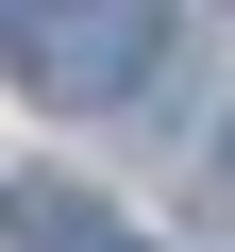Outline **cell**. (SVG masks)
I'll use <instances>...</instances> for the list:
<instances>
[{"instance_id":"6da1fadb","label":"cell","mask_w":235,"mask_h":252,"mask_svg":"<svg viewBox=\"0 0 235 252\" xmlns=\"http://www.w3.org/2000/svg\"><path fill=\"white\" fill-rule=\"evenodd\" d=\"M151 51H168V17H151V0H84V17H0V67H17L34 101H135L151 84Z\"/></svg>"},{"instance_id":"7a4b0ae2","label":"cell","mask_w":235,"mask_h":252,"mask_svg":"<svg viewBox=\"0 0 235 252\" xmlns=\"http://www.w3.org/2000/svg\"><path fill=\"white\" fill-rule=\"evenodd\" d=\"M0 235H17V252H118V219L67 202V185H17V202H0Z\"/></svg>"},{"instance_id":"3957f363","label":"cell","mask_w":235,"mask_h":252,"mask_svg":"<svg viewBox=\"0 0 235 252\" xmlns=\"http://www.w3.org/2000/svg\"><path fill=\"white\" fill-rule=\"evenodd\" d=\"M218 185H235V135H218Z\"/></svg>"},{"instance_id":"277c9868","label":"cell","mask_w":235,"mask_h":252,"mask_svg":"<svg viewBox=\"0 0 235 252\" xmlns=\"http://www.w3.org/2000/svg\"><path fill=\"white\" fill-rule=\"evenodd\" d=\"M118 252H135V235H118Z\"/></svg>"}]
</instances>
